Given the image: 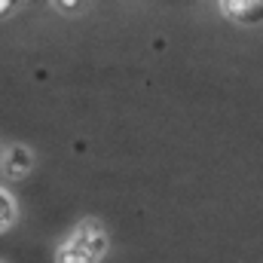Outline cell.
<instances>
[{
    "mask_svg": "<svg viewBox=\"0 0 263 263\" xmlns=\"http://www.w3.org/2000/svg\"><path fill=\"white\" fill-rule=\"evenodd\" d=\"M3 175L6 178H12V181H18V178H25V175H31V168H34V153L25 147V144H12L6 153H3Z\"/></svg>",
    "mask_w": 263,
    "mask_h": 263,
    "instance_id": "cell-2",
    "label": "cell"
},
{
    "mask_svg": "<svg viewBox=\"0 0 263 263\" xmlns=\"http://www.w3.org/2000/svg\"><path fill=\"white\" fill-rule=\"evenodd\" d=\"M55 3H59V6H62L65 12H73V9L80 6V0H55Z\"/></svg>",
    "mask_w": 263,
    "mask_h": 263,
    "instance_id": "cell-5",
    "label": "cell"
},
{
    "mask_svg": "<svg viewBox=\"0 0 263 263\" xmlns=\"http://www.w3.org/2000/svg\"><path fill=\"white\" fill-rule=\"evenodd\" d=\"M107 233L98 220H83L55 254L59 263H101V257L107 254Z\"/></svg>",
    "mask_w": 263,
    "mask_h": 263,
    "instance_id": "cell-1",
    "label": "cell"
},
{
    "mask_svg": "<svg viewBox=\"0 0 263 263\" xmlns=\"http://www.w3.org/2000/svg\"><path fill=\"white\" fill-rule=\"evenodd\" d=\"M0 159H3V156H0Z\"/></svg>",
    "mask_w": 263,
    "mask_h": 263,
    "instance_id": "cell-7",
    "label": "cell"
},
{
    "mask_svg": "<svg viewBox=\"0 0 263 263\" xmlns=\"http://www.w3.org/2000/svg\"><path fill=\"white\" fill-rule=\"evenodd\" d=\"M15 220H18V205H15V199H12V193L0 190V236H3Z\"/></svg>",
    "mask_w": 263,
    "mask_h": 263,
    "instance_id": "cell-4",
    "label": "cell"
},
{
    "mask_svg": "<svg viewBox=\"0 0 263 263\" xmlns=\"http://www.w3.org/2000/svg\"><path fill=\"white\" fill-rule=\"evenodd\" d=\"M254 3H263V0H254Z\"/></svg>",
    "mask_w": 263,
    "mask_h": 263,
    "instance_id": "cell-6",
    "label": "cell"
},
{
    "mask_svg": "<svg viewBox=\"0 0 263 263\" xmlns=\"http://www.w3.org/2000/svg\"><path fill=\"white\" fill-rule=\"evenodd\" d=\"M220 12L236 22H257L263 18V3L254 0H220Z\"/></svg>",
    "mask_w": 263,
    "mask_h": 263,
    "instance_id": "cell-3",
    "label": "cell"
}]
</instances>
